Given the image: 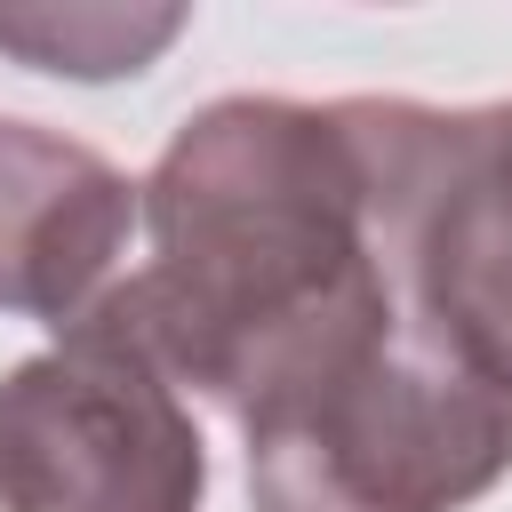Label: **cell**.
<instances>
[{"label": "cell", "mask_w": 512, "mask_h": 512, "mask_svg": "<svg viewBox=\"0 0 512 512\" xmlns=\"http://www.w3.org/2000/svg\"><path fill=\"white\" fill-rule=\"evenodd\" d=\"M144 224L152 264L120 280L104 312L160 376L200 384L232 416L400 296L376 256L344 104H216L184 120L144 184Z\"/></svg>", "instance_id": "6da1fadb"}, {"label": "cell", "mask_w": 512, "mask_h": 512, "mask_svg": "<svg viewBox=\"0 0 512 512\" xmlns=\"http://www.w3.org/2000/svg\"><path fill=\"white\" fill-rule=\"evenodd\" d=\"M240 424L256 512H456L512 472V384L408 296Z\"/></svg>", "instance_id": "7a4b0ae2"}, {"label": "cell", "mask_w": 512, "mask_h": 512, "mask_svg": "<svg viewBox=\"0 0 512 512\" xmlns=\"http://www.w3.org/2000/svg\"><path fill=\"white\" fill-rule=\"evenodd\" d=\"M200 432L96 304L0 384V512H200Z\"/></svg>", "instance_id": "3957f363"}, {"label": "cell", "mask_w": 512, "mask_h": 512, "mask_svg": "<svg viewBox=\"0 0 512 512\" xmlns=\"http://www.w3.org/2000/svg\"><path fill=\"white\" fill-rule=\"evenodd\" d=\"M344 128L368 168V216L392 288L512 384V104H344Z\"/></svg>", "instance_id": "277c9868"}, {"label": "cell", "mask_w": 512, "mask_h": 512, "mask_svg": "<svg viewBox=\"0 0 512 512\" xmlns=\"http://www.w3.org/2000/svg\"><path fill=\"white\" fill-rule=\"evenodd\" d=\"M136 184L88 144L32 120H0V312L88 320L112 296V256L128 248Z\"/></svg>", "instance_id": "5b68a950"}]
</instances>
